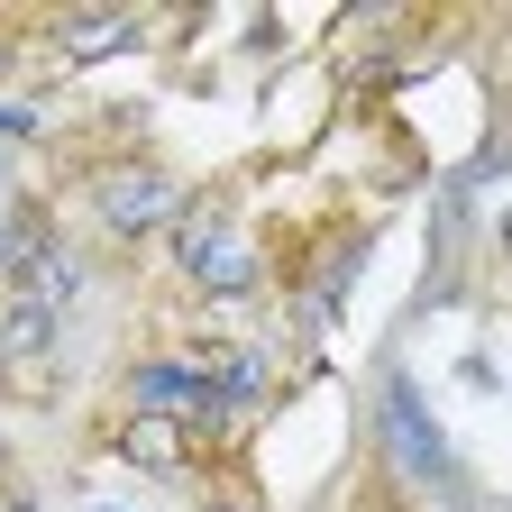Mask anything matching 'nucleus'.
Instances as JSON below:
<instances>
[{"label":"nucleus","instance_id":"nucleus-9","mask_svg":"<svg viewBox=\"0 0 512 512\" xmlns=\"http://www.w3.org/2000/svg\"><path fill=\"white\" fill-rule=\"evenodd\" d=\"M28 128H37V110H28V101H10V110H0V138H28Z\"/></svg>","mask_w":512,"mask_h":512},{"label":"nucleus","instance_id":"nucleus-3","mask_svg":"<svg viewBox=\"0 0 512 512\" xmlns=\"http://www.w3.org/2000/svg\"><path fill=\"white\" fill-rule=\"evenodd\" d=\"M92 211H101L119 238H147V229H174L183 192H174V174H110V183L92 192Z\"/></svg>","mask_w":512,"mask_h":512},{"label":"nucleus","instance_id":"nucleus-4","mask_svg":"<svg viewBox=\"0 0 512 512\" xmlns=\"http://www.w3.org/2000/svg\"><path fill=\"white\" fill-rule=\"evenodd\" d=\"M128 394H138V412L183 421V412H202V403H211V375H192V366H147L138 384H128Z\"/></svg>","mask_w":512,"mask_h":512},{"label":"nucleus","instance_id":"nucleus-5","mask_svg":"<svg viewBox=\"0 0 512 512\" xmlns=\"http://www.w3.org/2000/svg\"><path fill=\"white\" fill-rule=\"evenodd\" d=\"M119 458H128V467H174V458H183V439H174L165 412H138V421L119 430Z\"/></svg>","mask_w":512,"mask_h":512},{"label":"nucleus","instance_id":"nucleus-7","mask_svg":"<svg viewBox=\"0 0 512 512\" xmlns=\"http://www.w3.org/2000/svg\"><path fill=\"white\" fill-rule=\"evenodd\" d=\"M55 339V302H10V320H0V348L10 357H37Z\"/></svg>","mask_w":512,"mask_h":512},{"label":"nucleus","instance_id":"nucleus-1","mask_svg":"<svg viewBox=\"0 0 512 512\" xmlns=\"http://www.w3.org/2000/svg\"><path fill=\"white\" fill-rule=\"evenodd\" d=\"M375 439H384V467H394L403 485H430V494H458L467 503V467H458L439 412L421 403V384L403 366H384V384H375Z\"/></svg>","mask_w":512,"mask_h":512},{"label":"nucleus","instance_id":"nucleus-2","mask_svg":"<svg viewBox=\"0 0 512 512\" xmlns=\"http://www.w3.org/2000/svg\"><path fill=\"white\" fill-rule=\"evenodd\" d=\"M174 247H183V275L202 284V293H247V284H256V247H247L229 220H183Z\"/></svg>","mask_w":512,"mask_h":512},{"label":"nucleus","instance_id":"nucleus-10","mask_svg":"<svg viewBox=\"0 0 512 512\" xmlns=\"http://www.w3.org/2000/svg\"><path fill=\"white\" fill-rule=\"evenodd\" d=\"M92 512H119V503H92Z\"/></svg>","mask_w":512,"mask_h":512},{"label":"nucleus","instance_id":"nucleus-6","mask_svg":"<svg viewBox=\"0 0 512 512\" xmlns=\"http://www.w3.org/2000/svg\"><path fill=\"white\" fill-rule=\"evenodd\" d=\"M256 394H266V357H229L211 375V412H247Z\"/></svg>","mask_w":512,"mask_h":512},{"label":"nucleus","instance_id":"nucleus-8","mask_svg":"<svg viewBox=\"0 0 512 512\" xmlns=\"http://www.w3.org/2000/svg\"><path fill=\"white\" fill-rule=\"evenodd\" d=\"M101 37L128 46V37H138V19H101V10H92V19H64V46H74V55H101Z\"/></svg>","mask_w":512,"mask_h":512}]
</instances>
